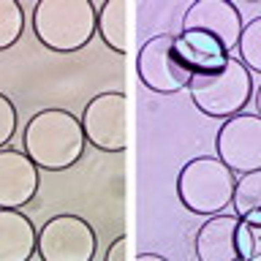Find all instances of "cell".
<instances>
[{
    "instance_id": "cell-2",
    "label": "cell",
    "mask_w": 261,
    "mask_h": 261,
    "mask_svg": "<svg viewBox=\"0 0 261 261\" xmlns=\"http://www.w3.org/2000/svg\"><path fill=\"white\" fill-rule=\"evenodd\" d=\"M98 8L90 0H41L33 8V33L52 52L71 55L95 36Z\"/></svg>"
},
{
    "instance_id": "cell-18",
    "label": "cell",
    "mask_w": 261,
    "mask_h": 261,
    "mask_svg": "<svg viewBox=\"0 0 261 261\" xmlns=\"http://www.w3.org/2000/svg\"><path fill=\"white\" fill-rule=\"evenodd\" d=\"M237 49H240V60L245 68L261 73V16L245 22Z\"/></svg>"
},
{
    "instance_id": "cell-17",
    "label": "cell",
    "mask_w": 261,
    "mask_h": 261,
    "mask_svg": "<svg viewBox=\"0 0 261 261\" xmlns=\"http://www.w3.org/2000/svg\"><path fill=\"white\" fill-rule=\"evenodd\" d=\"M237 248L242 261H261V212L240 218L237 226Z\"/></svg>"
},
{
    "instance_id": "cell-5",
    "label": "cell",
    "mask_w": 261,
    "mask_h": 261,
    "mask_svg": "<svg viewBox=\"0 0 261 261\" xmlns=\"http://www.w3.org/2000/svg\"><path fill=\"white\" fill-rule=\"evenodd\" d=\"M136 73L142 85L158 95H174L179 90H188L193 79V73L179 60L171 33H161L144 41L136 57Z\"/></svg>"
},
{
    "instance_id": "cell-19",
    "label": "cell",
    "mask_w": 261,
    "mask_h": 261,
    "mask_svg": "<svg viewBox=\"0 0 261 261\" xmlns=\"http://www.w3.org/2000/svg\"><path fill=\"white\" fill-rule=\"evenodd\" d=\"M16 122H19V117H16L14 101H11L6 93H0V150H3V147L14 139Z\"/></svg>"
},
{
    "instance_id": "cell-6",
    "label": "cell",
    "mask_w": 261,
    "mask_h": 261,
    "mask_svg": "<svg viewBox=\"0 0 261 261\" xmlns=\"http://www.w3.org/2000/svg\"><path fill=\"white\" fill-rule=\"evenodd\" d=\"M36 250L41 261H93L98 250L95 228L79 215H55L38 231Z\"/></svg>"
},
{
    "instance_id": "cell-1",
    "label": "cell",
    "mask_w": 261,
    "mask_h": 261,
    "mask_svg": "<svg viewBox=\"0 0 261 261\" xmlns=\"http://www.w3.org/2000/svg\"><path fill=\"white\" fill-rule=\"evenodd\" d=\"M85 144L87 139L82 130V120L60 106L36 112L22 130L24 155L41 171L71 169L85 155Z\"/></svg>"
},
{
    "instance_id": "cell-7",
    "label": "cell",
    "mask_w": 261,
    "mask_h": 261,
    "mask_svg": "<svg viewBox=\"0 0 261 261\" xmlns=\"http://www.w3.org/2000/svg\"><path fill=\"white\" fill-rule=\"evenodd\" d=\"M215 152L228 169L240 174L261 169V117L258 114H234L223 120L215 134Z\"/></svg>"
},
{
    "instance_id": "cell-16",
    "label": "cell",
    "mask_w": 261,
    "mask_h": 261,
    "mask_svg": "<svg viewBox=\"0 0 261 261\" xmlns=\"http://www.w3.org/2000/svg\"><path fill=\"white\" fill-rule=\"evenodd\" d=\"M24 33V11L16 0H0V52L11 49Z\"/></svg>"
},
{
    "instance_id": "cell-21",
    "label": "cell",
    "mask_w": 261,
    "mask_h": 261,
    "mask_svg": "<svg viewBox=\"0 0 261 261\" xmlns=\"http://www.w3.org/2000/svg\"><path fill=\"white\" fill-rule=\"evenodd\" d=\"M136 261H169V258L158 256V253H139V256H136Z\"/></svg>"
},
{
    "instance_id": "cell-14",
    "label": "cell",
    "mask_w": 261,
    "mask_h": 261,
    "mask_svg": "<svg viewBox=\"0 0 261 261\" xmlns=\"http://www.w3.org/2000/svg\"><path fill=\"white\" fill-rule=\"evenodd\" d=\"M125 22H128V3L125 0H106L98 8L95 33L117 55H125V49H128V24Z\"/></svg>"
},
{
    "instance_id": "cell-3",
    "label": "cell",
    "mask_w": 261,
    "mask_h": 261,
    "mask_svg": "<svg viewBox=\"0 0 261 261\" xmlns=\"http://www.w3.org/2000/svg\"><path fill=\"white\" fill-rule=\"evenodd\" d=\"M237 174L218 155H199L177 174V199L193 215H220L234 196Z\"/></svg>"
},
{
    "instance_id": "cell-13",
    "label": "cell",
    "mask_w": 261,
    "mask_h": 261,
    "mask_svg": "<svg viewBox=\"0 0 261 261\" xmlns=\"http://www.w3.org/2000/svg\"><path fill=\"white\" fill-rule=\"evenodd\" d=\"M38 231L22 210H0V261H30Z\"/></svg>"
},
{
    "instance_id": "cell-12",
    "label": "cell",
    "mask_w": 261,
    "mask_h": 261,
    "mask_svg": "<svg viewBox=\"0 0 261 261\" xmlns=\"http://www.w3.org/2000/svg\"><path fill=\"white\" fill-rule=\"evenodd\" d=\"M174 46H177L179 60L185 63V68L193 76L223 68L226 60L231 57V52L218 38H212L201 30H179L174 36Z\"/></svg>"
},
{
    "instance_id": "cell-8",
    "label": "cell",
    "mask_w": 261,
    "mask_h": 261,
    "mask_svg": "<svg viewBox=\"0 0 261 261\" xmlns=\"http://www.w3.org/2000/svg\"><path fill=\"white\" fill-rule=\"evenodd\" d=\"M85 139L101 152H122L128 147L125 136V93L109 90L90 98L82 112Z\"/></svg>"
},
{
    "instance_id": "cell-9",
    "label": "cell",
    "mask_w": 261,
    "mask_h": 261,
    "mask_svg": "<svg viewBox=\"0 0 261 261\" xmlns=\"http://www.w3.org/2000/svg\"><path fill=\"white\" fill-rule=\"evenodd\" d=\"M245 28L240 8L228 0H196L188 6L179 30H201L207 36L218 38L228 52L240 44V33Z\"/></svg>"
},
{
    "instance_id": "cell-22",
    "label": "cell",
    "mask_w": 261,
    "mask_h": 261,
    "mask_svg": "<svg viewBox=\"0 0 261 261\" xmlns=\"http://www.w3.org/2000/svg\"><path fill=\"white\" fill-rule=\"evenodd\" d=\"M253 103H256V114L261 117V85L253 90Z\"/></svg>"
},
{
    "instance_id": "cell-15",
    "label": "cell",
    "mask_w": 261,
    "mask_h": 261,
    "mask_svg": "<svg viewBox=\"0 0 261 261\" xmlns=\"http://www.w3.org/2000/svg\"><path fill=\"white\" fill-rule=\"evenodd\" d=\"M231 204L237 210V218H248V215L261 212V169L237 177Z\"/></svg>"
},
{
    "instance_id": "cell-10",
    "label": "cell",
    "mask_w": 261,
    "mask_h": 261,
    "mask_svg": "<svg viewBox=\"0 0 261 261\" xmlns=\"http://www.w3.org/2000/svg\"><path fill=\"white\" fill-rule=\"evenodd\" d=\"M41 169L24 150H0V210H22L36 199Z\"/></svg>"
},
{
    "instance_id": "cell-11",
    "label": "cell",
    "mask_w": 261,
    "mask_h": 261,
    "mask_svg": "<svg viewBox=\"0 0 261 261\" xmlns=\"http://www.w3.org/2000/svg\"><path fill=\"white\" fill-rule=\"evenodd\" d=\"M237 215H212L199 226L193 237V250L199 261H242L237 248Z\"/></svg>"
},
{
    "instance_id": "cell-4",
    "label": "cell",
    "mask_w": 261,
    "mask_h": 261,
    "mask_svg": "<svg viewBox=\"0 0 261 261\" xmlns=\"http://www.w3.org/2000/svg\"><path fill=\"white\" fill-rule=\"evenodd\" d=\"M253 90L256 87H253L250 71L234 55L226 60L223 68L199 73L188 85V93H191V101L196 109L207 114V117H220V120L242 114V109L253 98Z\"/></svg>"
},
{
    "instance_id": "cell-20",
    "label": "cell",
    "mask_w": 261,
    "mask_h": 261,
    "mask_svg": "<svg viewBox=\"0 0 261 261\" xmlns=\"http://www.w3.org/2000/svg\"><path fill=\"white\" fill-rule=\"evenodd\" d=\"M103 261H128V237L120 234L117 240L109 245V250H106Z\"/></svg>"
}]
</instances>
